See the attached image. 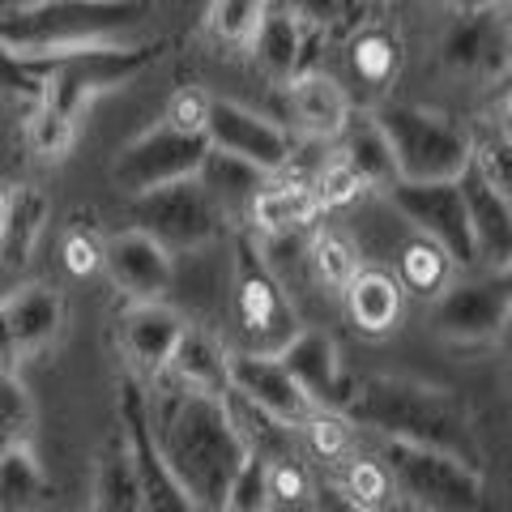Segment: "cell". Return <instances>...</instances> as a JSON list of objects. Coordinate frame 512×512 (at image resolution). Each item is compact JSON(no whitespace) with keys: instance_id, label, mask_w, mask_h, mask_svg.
<instances>
[{"instance_id":"obj_18","label":"cell","mask_w":512,"mask_h":512,"mask_svg":"<svg viewBox=\"0 0 512 512\" xmlns=\"http://www.w3.org/2000/svg\"><path fill=\"white\" fill-rule=\"evenodd\" d=\"M457 192L466 205L478 265H508L512 256V197L500 192L474 163L457 171Z\"/></svg>"},{"instance_id":"obj_39","label":"cell","mask_w":512,"mask_h":512,"mask_svg":"<svg viewBox=\"0 0 512 512\" xmlns=\"http://www.w3.org/2000/svg\"><path fill=\"white\" fill-rule=\"evenodd\" d=\"M26 133H30V150H35L39 158H47V163H60V158L73 150V141H77V120L64 116V111H56L52 103L35 99V103H30Z\"/></svg>"},{"instance_id":"obj_42","label":"cell","mask_w":512,"mask_h":512,"mask_svg":"<svg viewBox=\"0 0 512 512\" xmlns=\"http://www.w3.org/2000/svg\"><path fill=\"white\" fill-rule=\"evenodd\" d=\"M43 90V60H22L0 47V94L22 103H35Z\"/></svg>"},{"instance_id":"obj_15","label":"cell","mask_w":512,"mask_h":512,"mask_svg":"<svg viewBox=\"0 0 512 512\" xmlns=\"http://www.w3.org/2000/svg\"><path fill=\"white\" fill-rule=\"evenodd\" d=\"M444 64L457 77H478V82H495L508 73V22L504 5L491 9H457L453 26L440 43Z\"/></svg>"},{"instance_id":"obj_30","label":"cell","mask_w":512,"mask_h":512,"mask_svg":"<svg viewBox=\"0 0 512 512\" xmlns=\"http://www.w3.org/2000/svg\"><path fill=\"white\" fill-rule=\"evenodd\" d=\"M43 504H52V483L30 453V444L0 453V512H30Z\"/></svg>"},{"instance_id":"obj_21","label":"cell","mask_w":512,"mask_h":512,"mask_svg":"<svg viewBox=\"0 0 512 512\" xmlns=\"http://www.w3.org/2000/svg\"><path fill=\"white\" fill-rule=\"evenodd\" d=\"M338 295L346 303L350 325L359 333H367V338L393 333L397 320H402V308H406L402 282H397L393 269H380V265H359Z\"/></svg>"},{"instance_id":"obj_12","label":"cell","mask_w":512,"mask_h":512,"mask_svg":"<svg viewBox=\"0 0 512 512\" xmlns=\"http://www.w3.org/2000/svg\"><path fill=\"white\" fill-rule=\"evenodd\" d=\"M201 133L214 150L244 158V163L261 167L269 175H278L286 163H291V150H295L291 133H286L278 120H269L256 107L235 103V99H210Z\"/></svg>"},{"instance_id":"obj_44","label":"cell","mask_w":512,"mask_h":512,"mask_svg":"<svg viewBox=\"0 0 512 512\" xmlns=\"http://www.w3.org/2000/svg\"><path fill=\"white\" fill-rule=\"evenodd\" d=\"M205 107H210V94L184 86V90H175V94H171V103H167V116H163V120H171L175 128H192V133H201Z\"/></svg>"},{"instance_id":"obj_33","label":"cell","mask_w":512,"mask_h":512,"mask_svg":"<svg viewBox=\"0 0 512 512\" xmlns=\"http://www.w3.org/2000/svg\"><path fill=\"white\" fill-rule=\"evenodd\" d=\"M350 508H389L397 504L393 495V483H389V470L380 466V457H359L350 453L346 457V470H342V491Z\"/></svg>"},{"instance_id":"obj_3","label":"cell","mask_w":512,"mask_h":512,"mask_svg":"<svg viewBox=\"0 0 512 512\" xmlns=\"http://www.w3.org/2000/svg\"><path fill=\"white\" fill-rule=\"evenodd\" d=\"M150 0H35L0 18V47L22 60H56L146 43Z\"/></svg>"},{"instance_id":"obj_26","label":"cell","mask_w":512,"mask_h":512,"mask_svg":"<svg viewBox=\"0 0 512 512\" xmlns=\"http://www.w3.org/2000/svg\"><path fill=\"white\" fill-rule=\"evenodd\" d=\"M163 380L184 384V389H197V393H227V350L205 329L184 325V333L171 346Z\"/></svg>"},{"instance_id":"obj_36","label":"cell","mask_w":512,"mask_h":512,"mask_svg":"<svg viewBox=\"0 0 512 512\" xmlns=\"http://www.w3.org/2000/svg\"><path fill=\"white\" fill-rule=\"evenodd\" d=\"M303 440H308V448L316 457L325 461H346L350 453H355V440H359V427L346 419L342 410H329V406H316L308 419H303Z\"/></svg>"},{"instance_id":"obj_31","label":"cell","mask_w":512,"mask_h":512,"mask_svg":"<svg viewBox=\"0 0 512 512\" xmlns=\"http://www.w3.org/2000/svg\"><path fill=\"white\" fill-rule=\"evenodd\" d=\"M94 508L103 512H141L146 508V491H141V474L128 457L124 440H116L99 457V470H94Z\"/></svg>"},{"instance_id":"obj_13","label":"cell","mask_w":512,"mask_h":512,"mask_svg":"<svg viewBox=\"0 0 512 512\" xmlns=\"http://www.w3.org/2000/svg\"><path fill=\"white\" fill-rule=\"evenodd\" d=\"M120 440H124L128 457H133V466L141 474L146 508L184 512L188 500H184V491L175 487V478L167 474L163 457H158L154 423H150V393H146V380H141L137 372H124L120 376Z\"/></svg>"},{"instance_id":"obj_22","label":"cell","mask_w":512,"mask_h":512,"mask_svg":"<svg viewBox=\"0 0 512 512\" xmlns=\"http://www.w3.org/2000/svg\"><path fill=\"white\" fill-rule=\"evenodd\" d=\"M0 312H5V325H9L18 359H30V355H39L43 346H52L60 325H64V299L47 282L18 286V291L0 303Z\"/></svg>"},{"instance_id":"obj_43","label":"cell","mask_w":512,"mask_h":512,"mask_svg":"<svg viewBox=\"0 0 512 512\" xmlns=\"http://www.w3.org/2000/svg\"><path fill=\"white\" fill-rule=\"evenodd\" d=\"M274 5H282L291 18H299L316 35H329L333 26H342V18H350L355 0H274Z\"/></svg>"},{"instance_id":"obj_28","label":"cell","mask_w":512,"mask_h":512,"mask_svg":"<svg viewBox=\"0 0 512 512\" xmlns=\"http://www.w3.org/2000/svg\"><path fill=\"white\" fill-rule=\"evenodd\" d=\"M47 218H52V205H47L39 188L9 192L5 222H0V256H5L9 269H22L30 261V252L39 248V239L47 231Z\"/></svg>"},{"instance_id":"obj_41","label":"cell","mask_w":512,"mask_h":512,"mask_svg":"<svg viewBox=\"0 0 512 512\" xmlns=\"http://www.w3.org/2000/svg\"><path fill=\"white\" fill-rule=\"evenodd\" d=\"M227 512H265L269 500H265V457L252 453L244 457V466H239V474L231 478V491H227V504H222Z\"/></svg>"},{"instance_id":"obj_47","label":"cell","mask_w":512,"mask_h":512,"mask_svg":"<svg viewBox=\"0 0 512 512\" xmlns=\"http://www.w3.org/2000/svg\"><path fill=\"white\" fill-rule=\"evenodd\" d=\"M444 5L457 13V9H491V5H504V0H444Z\"/></svg>"},{"instance_id":"obj_24","label":"cell","mask_w":512,"mask_h":512,"mask_svg":"<svg viewBox=\"0 0 512 512\" xmlns=\"http://www.w3.org/2000/svg\"><path fill=\"white\" fill-rule=\"evenodd\" d=\"M325 214L316 201L312 184L303 180H269L256 188V197L248 201V222L256 235H299L312 231L316 218Z\"/></svg>"},{"instance_id":"obj_35","label":"cell","mask_w":512,"mask_h":512,"mask_svg":"<svg viewBox=\"0 0 512 512\" xmlns=\"http://www.w3.org/2000/svg\"><path fill=\"white\" fill-rule=\"evenodd\" d=\"M269 0H210L205 9V30L222 47H248L252 30L261 26Z\"/></svg>"},{"instance_id":"obj_2","label":"cell","mask_w":512,"mask_h":512,"mask_svg":"<svg viewBox=\"0 0 512 512\" xmlns=\"http://www.w3.org/2000/svg\"><path fill=\"white\" fill-rule=\"evenodd\" d=\"M342 414L355 427H367L376 436L410 440L423 448L448 453L466 466L483 470V453H478V436L466 406L448 389L410 380V376H363L350 380Z\"/></svg>"},{"instance_id":"obj_32","label":"cell","mask_w":512,"mask_h":512,"mask_svg":"<svg viewBox=\"0 0 512 512\" xmlns=\"http://www.w3.org/2000/svg\"><path fill=\"white\" fill-rule=\"evenodd\" d=\"M338 141H342L338 154L359 171V180L367 188H384L393 180V158H389V146H384L380 124L372 120V111L367 116H350Z\"/></svg>"},{"instance_id":"obj_10","label":"cell","mask_w":512,"mask_h":512,"mask_svg":"<svg viewBox=\"0 0 512 512\" xmlns=\"http://www.w3.org/2000/svg\"><path fill=\"white\" fill-rule=\"evenodd\" d=\"M380 192H384V201L393 205V214L402 218L410 231L436 239V244L453 256L457 269H474L478 265L474 235H470L457 180H402V175H393Z\"/></svg>"},{"instance_id":"obj_19","label":"cell","mask_w":512,"mask_h":512,"mask_svg":"<svg viewBox=\"0 0 512 512\" xmlns=\"http://www.w3.org/2000/svg\"><path fill=\"white\" fill-rule=\"evenodd\" d=\"M180 333L184 316L167 308L163 299H133V308L120 316V350L128 359V372H137L141 380H158Z\"/></svg>"},{"instance_id":"obj_45","label":"cell","mask_w":512,"mask_h":512,"mask_svg":"<svg viewBox=\"0 0 512 512\" xmlns=\"http://www.w3.org/2000/svg\"><path fill=\"white\" fill-rule=\"evenodd\" d=\"M103 261V244L86 231H69V239H64V265L73 269V274H94Z\"/></svg>"},{"instance_id":"obj_46","label":"cell","mask_w":512,"mask_h":512,"mask_svg":"<svg viewBox=\"0 0 512 512\" xmlns=\"http://www.w3.org/2000/svg\"><path fill=\"white\" fill-rule=\"evenodd\" d=\"M18 363V350H13V338H9V325H5V312H0V372Z\"/></svg>"},{"instance_id":"obj_25","label":"cell","mask_w":512,"mask_h":512,"mask_svg":"<svg viewBox=\"0 0 512 512\" xmlns=\"http://www.w3.org/2000/svg\"><path fill=\"white\" fill-rule=\"evenodd\" d=\"M346 64H350V82H355L363 99H380L397 82V73H402V39L389 26H376V22L363 26L346 47ZM355 90H350V99H355Z\"/></svg>"},{"instance_id":"obj_40","label":"cell","mask_w":512,"mask_h":512,"mask_svg":"<svg viewBox=\"0 0 512 512\" xmlns=\"http://www.w3.org/2000/svg\"><path fill=\"white\" fill-rule=\"evenodd\" d=\"M312 192L320 201V210H342V205L359 201V192H367V184L359 180V171L346 163L342 154H333L325 167H320V175L312 180Z\"/></svg>"},{"instance_id":"obj_37","label":"cell","mask_w":512,"mask_h":512,"mask_svg":"<svg viewBox=\"0 0 512 512\" xmlns=\"http://www.w3.org/2000/svg\"><path fill=\"white\" fill-rule=\"evenodd\" d=\"M30 436H35V402L26 384L13 376V367H5L0 372V453L30 444Z\"/></svg>"},{"instance_id":"obj_34","label":"cell","mask_w":512,"mask_h":512,"mask_svg":"<svg viewBox=\"0 0 512 512\" xmlns=\"http://www.w3.org/2000/svg\"><path fill=\"white\" fill-rule=\"evenodd\" d=\"M308 265H312V278L329 291H342L350 282V274L359 269V248L350 244L342 231H316L312 244H308Z\"/></svg>"},{"instance_id":"obj_7","label":"cell","mask_w":512,"mask_h":512,"mask_svg":"<svg viewBox=\"0 0 512 512\" xmlns=\"http://www.w3.org/2000/svg\"><path fill=\"white\" fill-rule=\"evenodd\" d=\"M512 316L508 265H474L431 299V329L453 346H491Z\"/></svg>"},{"instance_id":"obj_23","label":"cell","mask_w":512,"mask_h":512,"mask_svg":"<svg viewBox=\"0 0 512 512\" xmlns=\"http://www.w3.org/2000/svg\"><path fill=\"white\" fill-rule=\"evenodd\" d=\"M312 39H320L316 30H308L299 18H291L282 5L269 0L261 26H256L252 39H248V52L256 60V69H261L274 86H282L303 69V52H308Z\"/></svg>"},{"instance_id":"obj_20","label":"cell","mask_w":512,"mask_h":512,"mask_svg":"<svg viewBox=\"0 0 512 512\" xmlns=\"http://www.w3.org/2000/svg\"><path fill=\"white\" fill-rule=\"evenodd\" d=\"M278 359H282V367L295 376V384L312 397L316 406L342 410L350 380L342 372L338 342H333L325 329H295L291 342L278 350Z\"/></svg>"},{"instance_id":"obj_1","label":"cell","mask_w":512,"mask_h":512,"mask_svg":"<svg viewBox=\"0 0 512 512\" xmlns=\"http://www.w3.org/2000/svg\"><path fill=\"white\" fill-rule=\"evenodd\" d=\"M150 393L154 444L188 508L218 512L227 504L231 478L248 457V444L231 419L227 393H197L184 384H158Z\"/></svg>"},{"instance_id":"obj_38","label":"cell","mask_w":512,"mask_h":512,"mask_svg":"<svg viewBox=\"0 0 512 512\" xmlns=\"http://www.w3.org/2000/svg\"><path fill=\"white\" fill-rule=\"evenodd\" d=\"M312 491H316L312 474H308V466H303L299 453H278V457L265 461V500H269V508H303V504H312L308 500Z\"/></svg>"},{"instance_id":"obj_17","label":"cell","mask_w":512,"mask_h":512,"mask_svg":"<svg viewBox=\"0 0 512 512\" xmlns=\"http://www.w3.org/2000/svg\"><path fill=\"white\" fill-rule=\"evenodd\" d=\"M286 90V120L295 133L312 141H338L346 120L355 116V99H350L346 82H338L333 73L320 69H299L291 82H282Z\"/></svg>"},{"instance_id":"obj_9","label":"cell","mask_w":512,"mask_h":512,"mask_svg":"<svg viewBox=\"0 0 512 512\" xmlns=\"http://www.w3.org/2000/svg\"><path fill=\"white\" fill-rule=\"evenodd\" d=\"M154 56L158 52L150 43H133V47H103V52H77V56L43 60L39 103H52L56 111L77 120L99 94L124 86L128 77H137Z\"/></svg>"},{"instance_id":"obj_11","label":"cell","mask_w":512,"mask_h":512,"mask_svg":"<svg viewBox=\"0 0 512 512\" xmlns=\"http://www.w3.org/2000/svg\"><path fill=\"white\" fill-rule=\"evenodd\" d=\"M205 150H210L205 133H192V128H175L171 120H158L154 128L133 137L116 158H111V184H116L124 197H141V192L171 184V180H180V175H197Z\"/></svg>"},{"instance_id":"obj_4","label":"cell","mask_w":512,"mask_h":512,"mask_svg":"<svg viewBox=\"0 0 512 512\" xmlns=\"http://www.w3.org/2000/svg\"><path fill=\"white\" fill-rule=\"evenodd\" d=\"M372 120L380 124L384 146L393 158V175L402 180H457V171L470 163L474 133L444 111L419 103H376Z\"/></svg>"},{"instance_id":"obj_48","label":"cell","mask_w":512,"mask_h":512,"mask_svg":"<svg viewBox=\"0 0 512 512\" xmlns=\"http://www.w3.org/2000/svg\"><path fill=\"white\" fill-rule=\"evenodd\" d=\"M5 205H9V197H5V192H0V222H5Z\"/></svg>"},{"instance_id":"obj_5","label":"cell","mask_w":512,"mask_h":512,"mask_svg":"<svg viewBox=\"0 0 512 512\" xmlns=\"http://www.w3.org/2000/svg\"><path fill=\"white\" fill-rule=\"evenodd\" d=\"M380 466L389 470L397 504L431 508V512H470L483 504V470L436 453V448L380 436Z\"/></svg>"},{"instance_id":"obj_6","label":"cell","mask_w":512,"mask_h":512,"mask_svg":"<svg viewBox=\"0 0 512 512\" xmlns=\"http://www.w3.org/2000/svg\"><path fill=\"white\" fill-rule=\"evenodd\" d=\"M231 312L239 325V350H261L278 355L299 329L291 299L282 291V278L265 261V248L252 235H239L235 244V274H231Z\"/></svg>"},{"instance_id":"obj_27","label":"cell","mask_w":512,"mask_h":512,"mask_svg":"<svg viewBox=\"0 0 512 512\" xmlns=\"http://www.w3.org/2000/svg\"><path fill=\"white\" fill-rule=\"evenodd\" d=\"M393 274H397V282H402L406 295L431 303L448 282L461 274V269L453 265V256H448L436 239H427V235L414 231L406 244L397 248V256H393Z\"/></svg>"},{"instance_id":"obj_14","label":"cell","mask_w":512,"mask_h":512,"mask_svg":"<svg viewBox=\"0 0 512 512\" xmlns=\"http://www.w3.org/2000/svg\"><path fill=\"white\" fill-rule=\"evenodd\" d=\"M227 389L295 431L316 410V402L295 384V376L282 367V359L261 355V350H227Z\"/></svg>"},{"instance_id":"obj_16","label":"cell","mask_w":512,"mask_h":512,"mask_svg":"<svg viewBox=\"0 0 512 512\" xmlns=\"http://www.w3.org/2000/svg\"><path fill=\"white\" fill-rule=\"evenodd\" d=\"M107 278L120 286L128 299H167L175 282V252H167L150 231L128 227L120 235H111L103 244Z\"/></svg>"},{"instance_id":"obj_29","label":"cell","mask_w":512,"mask_h":512,"mask_svg":"<svg viewBox=\"0 0 512 512\" xmlns=\"http://www.w3.org/2000/svg\"><path fill=\"white\" fill-rule=\"evenodd\" d=\"M197 180L218 201V210L231 218L235 210L248 214V201L256 197V188L269 180V171H261V167L244 163V158L222 154V150L210 146V150H205V158H201V167H197Z\"/></svg>"},{"instance_id":"obj_49","label":"cell","mask_w":512,"mask_h":512,"mask_svg":"<svg viewBox=\"0 0 512 512\" xmlns=\"http://www.w3.org/2000/svg\"><path fill=\"white\" fill-rule=\"evenodd\" d=\"M389 5H410V0H389Z\"/></svg>"},{"instance_id":"obj_8","label":"cell","mask_w":512,"mask_h":512,"mask_svg":"<svg viewBox=\"0 0 512 512\" xmlns=\"http://www.w3.org/2000/svg\"><path fill=\"white\" fill-rule=\"evenodd\" d=\"M133 222L150 231L167 252H197L214 244L231 218L218 210V201L205 192L197 175H180V180L133 197Z\"/></svg>"}]
</instances>
